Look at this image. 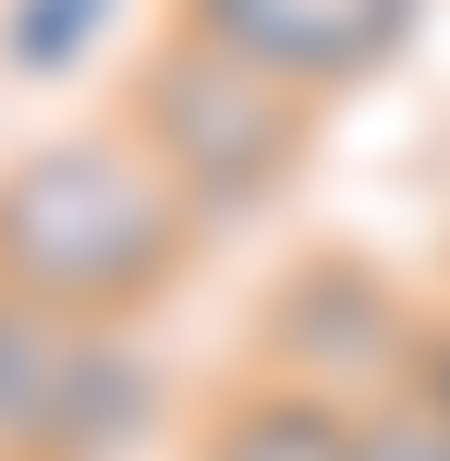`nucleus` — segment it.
Masks as SVG:
<instances>
[{"instance_id":"1","label":"nucleus","mask_w":450,"mask_h":461,"mask_svg":"<svg viewBox=\"0 0 450 461\" xmlns=\"http://www.w3.org/2000/svg\"><path fill=\"white\" fill-rule=\"evenodd\" d=\"M195 243H207V219L170 194V170L122 122L0 158V279L61 303V316H97V328L159 316L183 292Z\"/></svg>"},{"instance_id":"2","label":"nucleus","mask_w":450,"mask_h":461,"mask_svg":"<svg viewBox=\"0 0 450 461\" xmlns=\"http://www.w3.org/2000/svg\"><path fill=\"white\" fill-rule=\"evenodd\" d=\"M122 134L170 170V194H183L195 219H256V207H280V194L305 183L317 97H292L280 73L232 61V49L195 37V24H159L146 61H134V86H122Z\"/></svg>"},{"instance_id":"3","label":"nucleus","mask_w":450,"mask_h":461,"mask_svg":"<svg viewBox=\"0 0 450 461\" xmlns=\"http://www.w3.org/2000/svg\"><path fill=\"white\" fill-rule=\"evenodd\" d=\"M146 365L122 328L0 279V461H122L146 438Z\"/></svg>"},{"instance_id":"4","label":"nucleus","mask_w":450,"mask_h":461,"mask_svg":"<svg viewBox=\"0 0 450 461\" xmlns=\"http://www.w3.org/2000/svg\"><path fill=\"white\" fill-rule=\"evenodd\" d=\"M414 340H427V303L402 279H378L365 255H317L268 303V376H305L341 401H390L414 376Z\"/></svg>"},{"instance_id":"5","label":"nucleus","mask_w":450,"mask_h":461,"mask_svg":"<svg viewBox=\"0 0 450 461\" xmlns=\"http://www.w3.org/2000/svg\"><path fill=\"white\" fill-rule=\"evenodd\" d=\"M170 24L219 37L232 61L280 73L292 97H317V110H329V97L378 86V73L414 49L427 0H170Z\"/></svg>"},{"instance_id":"6","label":"nucleus","mask_w":450,"mask_h":461,"mask_svg":"<svg viewBox=\"0 0 450 461\" xmlns=\"http://www.w3.org/2000/svg\"><path fill=\"white\" fill-rule=\"evenodd\" d=\"M354 413H365V401H341V389L256 376V389H232V401L207 413L195 461H354Z\"/></svg>"},{"instance_id":"7","label":"nucleus","mask_w":450,"mask_h":461,"mask_svg":"<svg viewBox=\"0 0 450 461\" xmlns=\"http://www.w3.org/2000/svg\"><path fill=\"white\" fill-rule=\"evenodd\" d=\"M110 24H122V0H13L0 13V61L13 73H73Z\"/></svg>"},{"instance_id":"8","label":"nucleus","mask_w":450,"mask_h":461,"mask_svg":"<svg viewBox=\"0 0 450 461\" xmlns=\"http://www.w3.org/2000/svg\"><path fill=\"white\" fill-rule=\"evenodd\" d=\"M354 461H450V413L414 401V389L365 401V413H354Z\"/></svg>"},{"instance_id":"9","label":"nucleus","mask_w":450,"mask_h":461,"mask_svg":"<svg viewBox=\"0 0 450 461\" xmlns=\"http://www.w3.org/2000/svg\"><path fill=\"white\" fill-rule=\"evenodd\" d=\"M402 389L450 413V316H427V340H414V376H402Z\"/></svg>"}]
</instances>
